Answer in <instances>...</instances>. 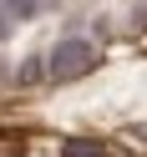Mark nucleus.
Masks as SVG:
<instances>
[{"instance_id": "obj_1", "label": "nucleus", "mask_w": 147, "mask_h": 157, "mask_svg": "<svg viewBox=\"0 0 147 157\" xmlns=\"http://www.w3.org/2000/svg\"><path fill=\"white\" fill-rule=\"evenodd\" d=\"M91 61H96V51L81 41V36H61L56 51H51V76L56 81H76V76L91 71Z\"/></svg>"}, {"instance_id": "obj_2", "label": "nucleus", "mask_w": 147, "mask_h": 157, "mask_svg": "<svg viewBox=\"0 0 147 157\" xmlns=\"http://www.w3.org/2000/svg\"><path fill=\"white\" fill-rule=\"evenodd\" d=\"M5 5H10L15 21H25V15H41V10H46V0H5Z\"/></svg>"}, {"instance_id": "obj_3", "label": "nucleus", "mask_w": 147, "mask_h": 157, "mask_svg": "<svg viewBox=\"0 0 147 157\" xmlns=\"http://www.w3.org/2000/svg\"><path fill=\"white\" fill-rule=\"evenodd\" d=\"M10 21H15V15H10V5H5V0H0V41H5V36H10Z\"/></svg>"}, {"instance_id": "obj_4", "label": "nucleus", "mask_w": 147, "mask_h": 157, "mask_svg": "<svg viewBox=\"0 0 147 157\" xmlns=\"http://www.w3.org/2000/svg\"><path fill=\"white\" fill-rule=\"evenodd\" d=\"M66 157H102V152H96V147H81V142H71V147H66Z\"/></svg>"}]
</instances>
